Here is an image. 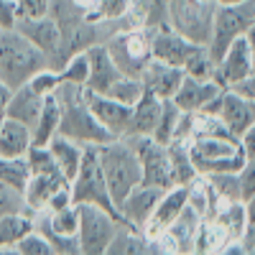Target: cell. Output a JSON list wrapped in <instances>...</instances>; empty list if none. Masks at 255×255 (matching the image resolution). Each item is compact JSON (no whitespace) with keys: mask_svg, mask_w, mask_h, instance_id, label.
<instances>
[{"mask_svg":"<svg viewBox=\"0 0 255 255\" xmlns=\"http://www.w3.org/2000/svg\"><path fill=\"white\" fill-rule=\"evenodd\" d=\"M15 23H18L15 0H0V28H15Z\"/></svg>","mask_w":255,"mask_h":255,"instance_id":"obj_40","label":"cell"},{"mask_svg":"<svg viewBox=\"0 0 255 255\" xmlns=\"http://www.w3.org/2000/svg\"><path fill=\"white\" fill-rule=\"evenodd\" d=\"M238 181H240V197L243 202L255 197V156L245 158L243 168L238 171Z\"/></svg>","mask_w":255,"mask_h":255,"instance_id":"obj_36","label":"cell"},{"mask_svg":"<svg viewBox=\"0 0 255 255\" xmlns=\"http://www.w3.org/2000/svg\"><path fill=\"white\" fill-rule=\"evenodd\" d=\"M255 23V0H235V3H217L207 51L212 59H220L235 38L245 36Z\"/></svg>","mask_w":255,"mask_h":255,"instance_id":"obj_6","label":"cell"},{"mask_svg":"<svg viewBox=\"0 0 255 255\" xmlns=\"http://www.w3.org/2000/svg\"><path fill=\"white\" fill-rule=\"evenodd\" d=\"M168 153H171V166H174V179H176V184L189 186L199 174H197L194 163H191V156H189L186 143L171 140V143H168Z\"/></svg>","mask_w":255,"mask_h":255,"instance_id":"obj_29","label":"cell"},{"mask_svg":"<svg viewBox=\"0 0 255 255\" xmlns=\"http://www.w3.org/2000/svg\"><path fill=\"white\" fill-rule=\"evenodd\" d=\"M41 108H44V97L36 95L28 84H20V87L13 90V97L8 102L5 118H13V120L28 125L33 130V125H36V120L41 115Z\"/></svg>","mask_w":255,"mask_h":255,"instance_id":"obj_24","label":"cell"},{"mask_svg":"<svg viewBox=\"0 0 255 255\" xmlns=\"http://www.w3.org/2000/svg\"><path fill=\"white\" fill-rule=\"evenodd\" d=\"M191 163L199 176L238 174L245 163V151L238 138H194L186 143Z\"/></svg>","mask_w":255,"mask_h":255,"instance_id":"obj_5","label":"cell"},{"mask_svg":"<svg viewBox=\"0 0 255 255\" xmlns=\"http://www.w3.org/2000/svg\"><path fill=\"white\" fill-rule=\"evenodd\" d=\"M240 140V145H243V151H245V158H250V156H255V120L245 128V133L238 138Z\"/></svg>","mask_w":255,"mask_h":255,"instance_id":"obj_42","label":"cell"},{"mask_svg":"<svg viewBox=\"0 0 255 255\" xmlns=\"http://www.w3.org/2000/svg\"><path fill=\"white\" fill-rule=\"evenodd\" d=\"M69 186H72L74 204H97L102 209L113 212V215H118V209H115V204L110 199L108 184H105V174H102L97 145H84L82 163L77 168L74 179L69 181Z\"/></svg>","mask_w":255,"mask_h":255,"instance_id":"obj_9","label":"cell"},{"mask_svg":"<svg viewBox=\"0 0 255 255\" xmlns=\"http://www.w3.org/2000/svg\"><path fill=\"white\" fill-rule=\"evenodd\" d=\"M56 95L61 100V120H59V133L56 135L77 140L82 145H102V143L113 140V135L105 130L102 123L90 110L87 97H84V87L61 82Z\"/></svg>","mask_w":255,"mask_h":255,"instance_id":"obj_1","label":"cell"},{"mask_svg":"<svg viewBox=\"0 0 255 255\" xmlns=\"http://www.w3.org/2000/svg\"><path fill=\"white\" fill-rule=\"evenodd\" d=\"M184 69L181 67H174V64H166L161 59H151L145 64V69L140 74V82H143V92H151L161 100H171L179 90V84L184 79Z\"/></svg>","mask_w":255,"mask_h":255,"instance_id":"obj_19","label":"cell"},{"mask_svg":"<svg viewBox=\"0 0 255 255\" xmlns=\"http://www.w3.org/2000/svg\"><path fill=\"white\" fill-rule=\"evenodd\" d=\"M28 87L36 92V95H41V97H49V95H54L56 90H59V84H61V77H59V72L56 69H51V67H44V69H38L28 82Z\"/></svg>","mask_w":255,"mask_h":255,"instance_id":"obj_34","label":"cell"},{"mask_svg":"<svg viewBox=\"0 0 255 255\" xmlns=\"http://www.w3.org/2000/svg\"><path fill=\"white\" fill-rule=\"evenodd\" d=\"M3 120H5V115H0V128H3Z\"/></svg>","mask_w":255,"mask_h":255,"instance_id":"obj_46","label":"cell"},{"mask_svg":"<svg viewBox=\"0 0 255 255\" xmlns=\"http://www.w3.org/2000/svg\"><path fill=\"white\" fill-rule=\"evenodd\" d=\"M59 77H61V82H67V84L87 87V79H90V59H87V51L72 54L67 61H64V67L59 69Z\"/></svg>","mask_w":255,"mask_h":255,"instance_id":"obj_30","label":"cell"},{"mask_svg":"<svg viewBox=\"0 0 255 255\" xmlns=\"http://www.w3.org/2000/svg\"><path fill=\"white\" fill-rule=\"evenodd\" d=\"M240 243L245 253H255V197L245 202V230H243Z\"/></svg>","mask_w":255,"mask_h":255,"instance_id":"obj_37","label":"cell"},{"mask_svg":"<svg viewBox=\"0 0 255 255\" xmlns=\"http://www.w3.org/2000/svg\"><path fill=\"white\" fill-rule=\"evenodd\" d=\"M31 145H33L31 128L13 118H5L3 128H0V156L3 158H26Z\"/></svg>","mask_w":255,"mask_h":255,"instance_id":"obj_22","label":"cell"},{"mask_svg":"<svg viewBox=\"0 0 255 255\" xmlns=\"http://www.w3.org/2000/svg\"><path fill=\"white\" fill-rule=\"evenodd\" d=\"M97 153H100V163H102V174H105V184H108V191H110V199L118 209V204L143 181L140 158L128 138H113L108 143L97 145Z\"/></svg>","mask_w":255,"mask_h":255,"instance_id":"obj_2","label":"cell"},{"mask_svg":"<svg viewBox=\"0 0 255 255\" xmlns=\"http://www.w3.org/2000/svg\"><path fill=\"white\" fill-rule=\"evenodd\" d=\"M105 46L123 74L140 79L145 64L153 59V28H118Z\"/></svg>","mask_w":255,"mask_h":255,"instance_id":"obj_7","label":"cell"},{"mask_svg":"<svg viewBox=\"0 0 255 255\" xmlns=\"http://www.w3.org/2000/svg\"><path fill=\"white\" fill-rule=\"evenodd\" d=\"M105 95L113 97V100H118V102H125V105H135V102L140 100V95H143V82H140L138 77L123 74Z\"/></svg>","mask_w":255,"mask_h":255,"instance_id":"obj_32","label":"cell"},{"mask_svg":"<svg viewBox=\"0 0 255 255\" xmlns=\"http://www.w3.org/2000/svg\"><path fill=\"white\" fill-rule=\"evenodd\" d=\"M161 194H163V191L156 189V186L138 184L130 194H128V197L118 204V217H120V222L143 230V227L148 225V220H151V215H153V209H156Z\"/></svg>","mask_w":255,"mask_h":255,"instance_id":"obj_17","label":"cell"},{"mask_svg":"<svg viewBox=\"0 0 255 255\" xmlns=\"http://www.w3.org/2000/svg\"><path fill=\"white\" fill-rule=\"evenodd\" d=\"M28 176H31L28 158H3L0 156V184H5V186L23 194Z\"/></svg>","mask_w":255,"mask_h":255,"instance_id":"obj_28","label":"cell"},{"mask_svg":"<svg viewBox=\"0 0 255 255\" xmlns=\"http://www.w3.org/2000/svg\"><path fill=\"white\" fill-rule=\"evenodd\" d=\"M15 255H54V248L46 240L44 232H38L33 227L31 232H26V235L15 243Z\"/></svg>","mask_w":255,"mask_h":255,"instance_id":"obj_33","label":"cell"},{"mask_svg":"<svg viewBox=\"0 0 255 255\" xmlns=\"http://www.w3.org/2000/svg\"><path fill=\"white\" fill-rule=\"evenodd\" d=\"M0 31H3V28H0Z\"/></svg>","mask_w":255,"mask_h":255,"instance_id":"obj_48","label":"cell"},{"mask_svg":"<svg viewBox=\"0 0 255 255\" xmlns=\"http://www.w3.org/2000/svg\"><path fill=\"white\" fill-rule=\"evenodd\" d=\"M128 5H130V0H97L92 20H110V23H115V20L125 15Z\"/></svg>","mask_w":255,"mask_h":255,"instance_id":"obj_35","label":"cell"},{"mask_svg":"<svg viewBox=\"0 0 255 255\" xmlns=\"http://www.w3.org/2000/svg\"><path fill=\"white\" fill-rule=\"evenodd\" d=\"M148 253H158L156 243L143 230L120 222L115 238L108 248V255H148Z\"/></svg>","mask_w":255,"mask_h":255,"instance_id":"obj_23","label":"cell"},{"mask_svg":"<svg viewBox=\"0 0 255 255\" xmlns=\"http://www.w3.org/2000/svg\"><path fill=\"white\" fill-rule=\"evenodd\" d=\"M15 209H26L23 194L5 184H0V217L8 215V212H15Z\"/></svg>","mask_w":255,"mask_h":255,"instance_id":"obj_38","label":"cell"},{"mask_svg":"<svg viewBox=\"0 0 255 255\" xmlns=\"http://www.w3.org/2000/svg\"><path fill=\"white\" fill-rule=\"evenodd\" d=\"M222 90H225V87H222L220 82H215L212 77L184 74L179 90H176V95H174L171 100L179 105V110H184V113H199V110H204L207 105L215 100Z\"/></svg>","mask_w":255,"mask_h":255,"instance_id":"obj_18","label":"cell"},{"mask_svg":"<svg viewBox=\"0 0 255 255\" xmlns=\"http://www.w3.org/2000/svg\"><path fill=\"white\" fill-rule=\"evenodd\" d=\"M186 202H189V186L176 184L171 189H166L163 194H161V199H158V204H156V209H153L151 220H148V225L143 227V232L156 243V238L161 235V232L168 230L181 217V212L186 209Z\"/></svg>","mask_w":255,"mask_h":255,"instance_id":"obj_16","label":"cell"},{"mask_svg":"<svg viewBox=\"0 0 255 255\" xmlns=\"http://www.w3.org/2000/svg\"><path fill=\"white\" fill-rule=\"evenodd\" d=\"M59 120H61V100L59 95L44 97V108L33 125V145H49L51 138L59 133Z\"/></svg>","mask_w":255,"mask_h":255,"instance_id":"obj_26","label":"cell"},{"mask_svg":"<svg viewBox=\"0 0 255 255\" xmlns=\"http://www.w3.org/2000/svg\"><path fill=\"white\" fill-rule=\"evenodd\" d=\"M161 110H163V100L151 92H143L140 100L133 105L130 125H128L125 135H153L161 120Z\"/></svg>","mask_w":255,"mask_h":255,"instance_id":"obj_21","label":"cell"},{"mask_svg":"<svg viewBox=\"0 0 255 255\" xmlns=\"http://www.w3.org/2000/svg\"><path fill=\"white\" fill-rule=\"evenodd\" d=\"M253 110H255V97H253Z\"/></svg>","mask_w":255,"mask_h":255,"instance_id":"obj_47","label":"cell"},{"mask_svg":"<svg viewBox=\"0 0 255 255\" xmlns=\"http://www.w3.org/2000/svg\"><path fill=\"white\" fill-rule=\"evenodd\" d=\"M215 10L217 0H166V26L207 46Z\"/></svg>","mask_w":255,"mask_h":255,"instance_id":"obj_8","label":"cell"},{"mask_svg":"<svg viewBox=\"0 0 255 255\" xmlns=\"http://www.w3.org/2000/svg\"><path fill=\"white\" fill-rule=\"evenodd\" d=\"M253 56H250V46L248 38L240 36L225 49V54L215 61V74L212 79L220 82L222 87H235L238 82L248 79L253 74Z\"/></svg>","mask_w":255,"mask_h":255,"instance_id":"obj_14","label":"cell"},{"mask_svg":"<svg viewBox=\"0 0 255 255\" xmlns=\"http://www.w3.org/2000/svg\"><path fill=\"white\" fill-rule=\"evenodd\" d=\"M204 113H215L220 115V120L227 125V130L240 138L245 133V128L255 120V110H253V100L240 95L238 90H232V87H225L215 100H212Z\"/></svg>","mask_w":255,"mask_h":255,"instance_id":"obj_13","label":"cell"},{"mask_svg":"<svg viewBox=\"0 0 255 255\" xmlns=\"http://www.w3.org/2000/svg\"><path fill=\"white\" fill-rule=\"evenodd\" d=\"M248 38V46H250V56H253V69H255V23L250 26V31L245 33Z\"/></svg>","mask_w":255,"mask_h":255,"instance_id":"obj_44","label":"cell"},{"mask_svg":"<svg viewBox=\"0 0 255 255\" xmlns=\"http://www.w3.org/2000/svg\"><path fill=\"white\" fill-rule=\"evenodd\" d=\"M217 3H235V0H217Z\"/></svg>","mask_w":255,"mask_h":255,"instance_id":"obj_45","label":"cell"},{"mask_svg":"<svg viewBox=\"0 0 255 255\" xmlns=\"http://www.w3.org/2000/svg\"><path fill=\"white\" fill-rule=\"evenodd\" d=\"M133 143L135 153L140 158V168H143V181L148 186H156L161 191L176 186L174 179V166H171V153L168 145L158 143L153 135H123Z\"/></svg>","mask_w":255,"mask_h":255,"instance_id":"obj_11","label":"cell"},{"mask_svg":"<svg viewBox=\"0 0 255 255\" xmlns=\"http://www.w3.org/2000/svg\"><path fill=\"white\" fill-rule=\"evenodd\" d=\"M49 151L54 156V161L59 163V168L64 171V176H67L69 181L74 179L77 168L82 163V156H84V145L77 143V140H69L64 135H54L51 143H49Z\"/></svg>","mask_w":255,"mask_h":255,"instance_id":"obj_27","label":"cell"},{"mask_svg":"<svg viewBox=\"0 0 255 255\" xmlns=\"http://www.w3.org/2000/svg\"><path fill=\"white\" fill-rule=\"evenodd\" d=\"M179 118H181V110L174 100H163V110H161V120L156 125V133L153 138L158 143H171L174 140V133H176V125H179Z\"/></svg>","mask_w":255,"mask_h":255,"instance_id":"obj_31","label":"cell"},{"mask_svg":"<svg viewBox=\"0 0 255 255\" xmlns=\"http://www.w3.org/2000/svg\"><path fill=\"white\" fill-rule=\"evenodd\" d=\"M87 59H90V79H87V87H84V90L105 95L123 77V72L118 69L113 54L108 51V46H105V44L90 46L87 49Z\"/></svg>","mask_w":255,"mask_h":255,"instance_id":"obj_20","label":"cell"},{"mask_svg":"<svg viewBox=\"0 0 255 255\" xmlns=\"http://www.w3.org/2000/svg\"><path fill=\"white\" fill-rule=\"evenodd\" d=\"M15 28L23 33L36 49H41L49 59L51 69H61L67 54H64V31L59 26V20L49 13V15H38V18H18Z\"/></svg>","mask_w":255,"mask_h":255,"instance_id":"obj_12","label":"cell"},{"mask_svg":"<svg viewBox=\"0 0 255 255\" xmlns=\"http://www.w3.org/2000/svg\"><path fill=\"white\" fill-rule=\"evenodd\" d=\"M69 204H74V199H72V186H61L56 194L46 202V207L44 209H49V212H56V209H64V207H69Z\"/></svg>","mask_w":255,"mask_h":255,"instance_id":"obj_41","label":"cell"},{"mask_svg":"<svg viewBox=\"0 0 255 255\" xmlns=\"http://www.w3.org/2000/svg\"><path fill=\"white\" fill-rule=\"evenodd\" d=\"M26 158H28L31 176H28V184L23 189V202L31 212H38L46 207V202L61 186H69V179L64 176L59 163L54 161L49 145H31Z\"/></svg>","mask_w":255,"mask_h":255,"instance_id":"obj_4","label":"cell"},{"mask_svg":"<svg viewBox=\"0 0 255 255\" xmlns=\"http://www.w3.org/2000/svg\"><path fill=\"white\" fill-rule=\"evenodd\" d=\"M36 227L33 222V212L26 207V209H15V212H8V215L0 217V255L5 253H15V243L31 232Z\"/></svg>","mask_w":255,"mask_h":255,"instance_id":"obj_25","label":"cell"},{"mask_svg":"<svg viewBox=\"0 0 255 255\" xmlns=\"http://www.w3.org/2000/svg\"><path fill=\"white\" fill-rule=\"evenodd\" d=\"M15 5H18V18H38L49 15L51 0H15Z\"/></svg>","mask_w":255,"mask_h":255,"instance_id":"obj_39","label":"cell"},{"mask_svg":"<svg viewBox=\"0 0 255 255\" xmlns=\"http://www.w3.org/2000/svg\"><path fill=\"white\" fill-rule=\"evenodd\" d=\"M10 97H13V87H10V84H5L3 79H0V115H5Z\"/></svg>","mask_w":255,"mask_h":255,"instance_id":"obj_43","label":"cell"},{"mask_svg":"<svg viewBox=\"0 0 255 255\" xmlns=\"http://www.w3.org/2000/svg\"><path fill=\"white\" fill-rule=\"evenodd\" d=\"M44 67H49L46 54L36 49L18 28L0 31V79L5 84L15 90Z\"/></svg>","mask_w":255,"mask_h":255,"instance_id":"obj_3","label":"cell"},{"mask_svg":"<svg viewBox=\"0 0 255 255\" xmlns=\"http://www.w3.org/2000/svg\"><path fill=\"white\" fill-rule=\"evenodd\" d=\"M79 232L77 243L82 255H108V248L120 227V217L97 204H77Z\"/></svg>","mask_w":255,"mask_h":255,"instance_id":"obj_10","label":"cell"},{"mask_svg":"<svg viewBox=\"0 0 255 255\" xmlns=\"http://www.w3.org/2000/svg\"><path fill=\"white\" fill-rule=\"evenodd\" d=\"M84 97H87V105H90V110L95 113V118L102 123V128L113 138H123L128 133L130 115H133V105L118 102V100H113L108 95L90 92V90H84Z\"/></svg>","mask_w":255,"mask_h":255,"instance_id":"obj_15","label":"cell"}]
</instances>
